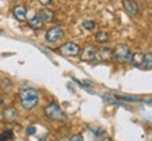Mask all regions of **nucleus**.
I'll return each mask as SVG.
<instances>
[{
    "instance_id": "obj_26",
    "label": "nucleus",
    "mask_w": 152,
    "mask_h": 141,
    "mask_svg": "<svg viewBox=\"0 0 152 141\" xmlns=\"http://www.w3.org/2000/svg\"><path fill=\"white\" fill-rule=\"evenodd\" d=\"M14 1H18V0H14Z\"/></svg>"
},
{
    "instance_id": "obj_20",
    "label": "nucleus",
    "mask_w": 152,
    "mask_h": 141,
    "mask_svg": "<svg viewBox=\"0 0 152 141\" xmlns=\"http://www.w3.org/2000/svg\"><path fill=\"white\" fill-rule=\"evenodd\" d=\"M35 131H37L35 126H29V127L27 129V134H28V136H34V134H35Z\"/></svg>"
},
{
    "instance_id": "obj_22",
    "label": "nucleus",
    "mask_w": 152,
    "mask_h": 141,
    "mask_svg": "<svg viewBox=\"0 0 152 141\" xmlns=\"http://www.w3.org/2000/svg\"><path fill=\"white\" fill-rule=\"evenodd\" d=\"M94 130V134H95V136H102V134H103V130H102V129H92Z\"/></svg>"
},
{
    "instance_id": "obj_5",
    "label": "nucleus",
    "mask_w": 152,
    "mask_h": 141,
    "mask_svg": "<svg viewBox=\"0 0 152 141\" xmlns=\"http://www.w3.org/2000/svg\"><path fill=\"white\" fill-rule=\"evenodd\" d=\"M64 37V31L61 27H52L50 29H48L46 35H45V39H46L48 43H57L63 39Z\"/></svg>"
},
{
    "instance_id": "obj_13",
    "label": "nucleus",
    "mask_w": 152,
    "mask_h": 141,
    "mask_svg": "<svg viewBox=\"0 0 152 141\" xmlns=\"http://www.w3.org/2000/svg\"><path fill=\"white\" fill-rule=\"evenodd\" d=\"M39 15H41V18L43 20V23L45 21H53V18H55V15H53V13H52L50 10H48V9H43L39 13Z\"/></svg>"
},
{
    "instance_id": "obj_19",
    "label": "nucleus",
    "mask_w": 152,
    "mask_h": 141,
    "mask_svg": "<svg viewBox=\"0 0 152 141\" xmlns=\"http://www.w3.org/2000/svg\"><path fill=\"white\" fill-rule=\"evenodd\" d=\"M73 80H74L75 82H77V84H78V85L81 87L83 90H87L88 92H92V90L89 88V85H88V84H85V82H83V81H80V80H77V78H73Z\"/></svg>"
},
{
    "instance_id": "obj_25",
    "label": "nucleus",
    "mask_w": 152,
    "mask_h": 141,
    "mask_svg": "<svg viewBox=\"0 0 152 141\" xmlns=\"http://www.w3.org/2000/svg\"><path fill=\"white\" fill-rule=\"evenodd\" d=\"M102 141H110V140H109V138H105V140H102Z\"/></svg>"
},
{
    "instance_id": "obj_27",
    "label": "nucleus",
    "mask_w": 152,
    "mask_h": 141,
    "mask_svg": "<svg viewBox=\"0 0 152 141\" xmlns=\"http://www.w3.org/2000/svg\"><path fill=\"white\" fill-rule=\"evenodd\" d=\"M0 105H1V101H0Z\"/></svg>"
},
{
    "instance_id": "obj_24",
    "label": "nucleus",
    "mask_w": 152,
    "mask_h": 141,
    "mask_svg": "<svg viewBox=\"0 0 152 141\" xmlns=\"http://www.w3.org/2000/svg\"><path fill=\"white\" fill-rule=\"evenodd\" d=\"M145 102H147L148 105H151V106H152V99H148V101H145Z\"/></svg>"
},
{
    "instance_id": "obj_16",
    "label": "nucleus",
    "mask_w": 152,
    "mask_h": 141,
    "mask_svg": "<svg viewBox=\"0 0 152 141\" xmlns=\"http://www.w3.org/2000/svg\"><path fill=\"white\" fill-rule=\"evenodd\" d=\"M152 67V53H144V68H151Z\"/></svg>"
},
{
    "instance_id": "obj_3",
    "label": "nucleus",
    "mask_w": 152,
    "mask_h": 141,
    "mask_svg": "<svg viewBox=\"0 0 152 141\" xmlns=\"http://www.w3.org/2000/svg\"><path fill=\"white\" fill-rule=\"evenodd\" d=\"M112 57L120 64H124L127 62H130L131 59V50L127 45L124 43H120L115 48V50H112Z\"/></svg>"
},
{
    "instance_id": "obj_8",
    "label": "nucleus",
    "mask_w": 152,
    "mask_h": 141,
    "mask_svg": "<svg viewBox=\"0 0 152 141\" xmlns=\"http://www.w3.org/2000/svg\"><path fill=\"white\" fill-rule=\"evenodd\" d=\"M13 15L18 20L20 23L27 21V7H25V6H21V4L15 6L13 9Z\"/></svg>"
},
{
    "instance_id": "obj_14",
    "label": "nucleus",
    "mask_w": 152,
    "mask_h": 141,
    "mask_svg": "<svg viewBox=\"0 0 152 141\" xmlns=\"http://www.w3.org/2000/svg\"><path fill=\"white\" fill-rule=\"evenodd\" d=\"M115 98L117 101H121V102H141V98H134V96H123V95H115Z\"/></svg>"
},
{
    "instance_id": "obj_10",
    "label": "nucleus",
    "mask_w": 152,
    "mask_h": 141,
    "mask_svg": "<svg viewBox=\"0 0 152 141\" xmlns=\"http://www.w3.org/2000/svg\"><path fill=\"white\" fill-rule=\"evenodd\" d=\"M96 56H99V59L103 60V62H109L112 59V49L107 46H102L96 52Z\"/></svg>"
},
{
    "instance_id": "obj_15",
    "label": "nucleus",
    "mask_w": 152,
    "mask_h": 141,
    "mask_svg": "<svg viewBox=\"0 0 152 141\" xmlns=\"http://www.w3.org/2000/svg\"><path fill=\"white\" fill-rule=\"evenodd\" d=\"M95 39H96L99 43H105V42L109 41V35H107L106 31H99L96 35H95Z\"/></svg>"
},
{
    "instance_id": "obj_11",
    "label": "nucleus",
    "mask_w": 152,
    "mask_h": 141,
    "mask_svg": "<svg viewBox=\"0 0 152 141\" xmlns=\"http://www.w3.org/2000/svg\"><path fill=\"white\" fill-rule=\"evenodd\" d=\"M28 25L32 28V29H41L43 27V20L41 18L39 14H35L31 20H28Z\"/></svg>"
},
{
    "instance_id": "obj_4",
    "label": "nucleus",
    "mask_w": 152,
    "mask_h": 141,
    "mask_svg": "<svg viewBox=\"0 0 152 141\" xmlns=\"http://www.w3.org/2000/svg\"><path fill=\"white\" fill-rule=\"evenodd\" d=\"M81 48H80L75 42H66L64 45H61L59 48V53L63 56H70V57H75L80 55Z\"/></svg>"
},
{
    "instance_id": "obj_12",
    "label": "nucleus",
    "mask_w": 152,
    "mask_h": 141,
    "mask_svg": "<svg viewBox=\"0 0 152 141\" xmlns=\"http://www.w3.org/2000/svg\"><path fill=\"white\" fill-rule=\"evenodd\" d=\"M3 116H4L6 120H14V119L18 116V113H17V110L14 109V108H7L3 112Z\"/></svg>"
},
{
    "instance_id": "obj_7",
    "label": "nucleus",
    "mask_w": 152,
    "mask_h": 141,
    "mask_svg": "<svg viewBox=\"0 0 152 141\" xmlns=\"http://www.w3.org/2000/svg\"><path fill=\"white\" fill-rule=\"evenodd\" d=\"M80 55H81V60H84V62H92L96 57V49L94 46L88 45L84 48V50L80 52Z\"/></svg>"
},
{
    "instance_id": "obj_6",
    "label": "nucleus",
    "mask_w": 152,
    "mask_h": 141,
    "mask_svg": "<svg viewBox=\"0 0 152 141\" xmlns=\"http://www.w3.org/2000/svg\"><path fill=\"white\" fill-rule=\"evenodd\" d=\"M123 7H124L126 13L131 17H135L140 13V7L134 0H123Z\"/></svg>"
},
{
    "instance_id": "obj_2",
    "label": "nucleus",
    "mask_w": 152,
    "mask_h": 141,
    "mask_svg": "<svg viewBox=\"0 0 152 141\" xmlns=\"http://www.w3.org/2000/svg\"><path fill=\"white\" fill-rule=\"evenodd\" d=\"M43 113H45V116L48 119L55 120V122H63V120L67 119V115L64 113V110L61 109L57 104H55V102L46 105L45 109H43Z\"/></svg>"
},
{
    "instance_id": "obj_21",
    "label": "nucleus",
    "mask_w": 152,
    "mask_h": 141,
    "mask_svg": "<svg viewBox=\"0 0 152 141\" xmlns=\"http://www.w3.org/2000/svg\"><path fill=\"white\" fill-rule=\"evenodd\" d=\"M69 141H84V138H83V136H81V134H75V136H73Z\"/></svg>"
},
{
    "instance_id": "obj_18",
    "label": "nucleus",
    "mask_w": 152,
    "mask_h": 141,
    "mask_svg": "<svg viewBox=\"0 0 152 141\" xmlns=\"http://www.w3.org/2000/svg\"><path fill=\"white\" fill-rule=\"evenodd\" d=\"M13 131H10V130H6V131H3L1 134H0V141H10L13 140Z\"/></svg>"
},
{
    "instance_id": "obj_1",
    "label": "nucleus",
    "mask_w": 152,
    "mask_h": 141,
    "mask_svg": "<svg viewBox=\"0 0 152 141\" xmlns=\"http://www.w3.org/2000/svg\"><path fill=\"white\" fill-rule=\"evenodd\" d=\"M20 101H21V106L25 110H31L39 102V92L34 88H23L20 91Z\"/></svg>"
},
{
    "instance_id": "obj_17",
    "label": "nucleus",
    "mask_w": 152,
    "mask_h": 141,
    "mask_svg": "<svg viewBox=\"0 0 152 141\" xmlns=\"http://www.w3.org/2000/svg\"><path fill=\"white\" fill-rule=\"evenodd\" d=\"M95 27H96V24L94 23L92 20H84L83 21V28L87 29V31H94Z\"/></svg>"
},
{
    "instance_id": "obj_23",
    "label": "nucleus",
    "mask_w": 152,
    "mask_h": 141,
    "mask_svg": "<svg viewBox=\"0 0 152 141\" xmlns=\"http://www.w3.org/2000/svg\"><path fill=\"white\" fill-rule=\"evenodd\" d=\"M41 4H43V6H48V4H50L52 3V0H38Z\"/></svg>"
},
{
    "instance_id": "obj_9",
    "label": "nucleus",
    "mask_w": 152,
    "mask_h": 141,
    "mask_svg": "<svg viewBox=\"0 0 152 141\" xmlns=\"http://www.w3.org/2000/svg\"><path fill=\"white\" fill-rule=\"evenodd\" d=\"M130 63L133 64L134 67H142V68H144V53H141V52H135V53H131V59H130Z\"/></svg>"
}]
</instances>
